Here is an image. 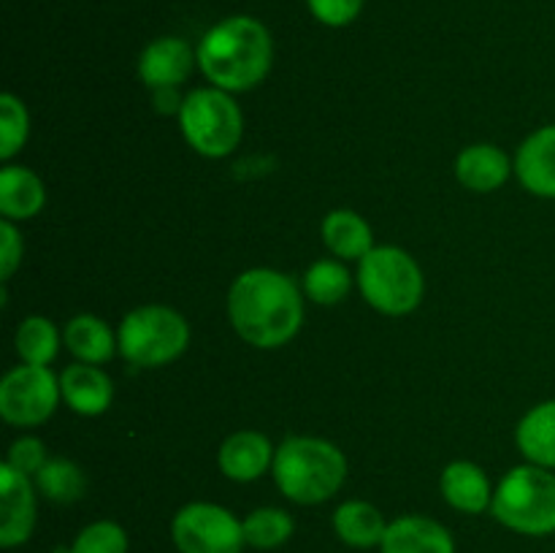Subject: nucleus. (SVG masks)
<instances>
[{
	"instance_id": "dca6fc26",
	"label": "nucleus",
	"mask_w": 555,
	"mask_h": 553,
	"mask_svg": "<svg viewBox=\"0 0 555 553\" xmlns=\"http://www.w3.org/2000/svg\"><path fill=\"white\" fill-rule=\"evenodd\" d=\"M439 488H442L444 502L459 510V513L480 515L491 510L493 504L491 480L472 461H453V464L444 466L442 477H439Z\"/></svg>"
},
{
	"instance_id": "bb28decb",
	"label": "nucleus",
	"mask_w": 555,
	"mask_h": 553,
	"mask_svg": "<svg viewBox=\"0 0 555 553\" xmlns=\"http://www.w3.org/2000/svg\"><path fill=\"white\" fill-rule=\"evenodd\" d=\"M30 136V114L16 95H0V160H11Z\"/></svg>"
},
{
	"instance_id": "20e7f679",
	"label": "nucleus",
	"mask_w": 555,
	"mask_h": 553,
	"mask_svg": "<svg viewBox=\"0 0 555 553\" xmlns=\"http://www.w3.org/2000/svg\"><path fill=\"white\" fill-rule=\"evenodd\" d=\"M491 513L515 535H555V472L537 464L513 466L493 491Z\"/></svg>"
},
{
	"instance_id": "ddd939ff",
	"label": "nucleus",
	"mask_w": 555,
	"mask_h": 553,
	"mask_svg": "<svg viewBox=\"0 0 555 553\" xmlns=\"http://www.w3.org/2000/svg\"><path fill=\"white\" fill-rule=\"evenodd\" d=\"M276 448H271L269 437L260 432L244 428V432L231 434L217 450V464L220 472L233 483H253L263 477L274 464Z\"/></svg>"
},
{
	"instance_id": "7c9ffc66",
	"label": "nucleus",
	"mask_w": 555,
	"mask_h": 553,
	"mask_svg": "<svg viewBox=\"0 0 555 553\" xmlns=\"http://www.w3.org/2000/svg\"><path fill=\"white\" fill-rule=\"evenodd\" d=\"M22 249H25V244H22V236L20 231H16L14 222H0V276H3V280H11L14 271L20 269Z\"/></svg>"
},
{
	"instance_id": "f3484780",
	"label": "nucleus",
	"mask_w": 555,
	"mask_h": 553,
	"mask_svg": "<svg viewBox=\"0 0 555 553\" xmlns=\"http://www.w3.org/2000/svg\"><path fill=\"white\" fill-rule=\"evenodd\" d=\"M43 204H47V188L36 171L25 166H5L0 171V215L3 220H30L43 209Z\"/></svg>"
},
{
	"instance_id": "9d476101",
	"label": "nucleus",
	"mask_w": 555,
	"mask_h": 553,
	"mask_svg": "<svg viewBox=\"0 0 555 553\" xmlns=\"http://www.w3.org/2000/svg\"><path fill=\"white\" fill-rule=\"evenodd\" d=\"M38 491L30 475L3 461L0 466V545L5 551L25 545L36 529Z\"/></svg>"
},
{
	"instance_id": "c85d7f7f",
	"label": "nucleus",
	"mask_w": 555,
	"mask_h": 553,
	"mask_svg": "<svg viewBox=\"0 0 555 553\" xmlns=\"http://www.w3.org/2000/svg\"><path fill=\"white\" fill-rule=\"evenodd\" d=\"M314 20L325 27H347L361 16L366 0H307Z\"/></svg>"
},
{
	"instance_id": "6ab92c4d",
	"label": "nucleus",
	"mask_w": 555,
	"mask_h": 553,
	"mask_svg": "<svg viewBox=\"0 0 555 553\" xmlns=\"http://www.w3.org/2000/svg\"><path fill=\"white\" fill-rule=\"evenodd\" d=\"M388 520L374 504L363 499H347L334 513V531L345 545L366 551V548H379Z\"/></svg>"
},
{
	"instance_id": "f257e3e1",
	"label": "nucleus",
	"mask_w": 555,
	"mask_h": 553,
	"mask_svg": "<svg viewBox=\"0 0 555 553\" xmlns=\"http://www.w3.org/2000/svg\"><path fill=\"white\" fill-rule=\"evenodd\" d=\"M228 318L247 345L274 350L301 331V287L276 269H247L228 291Z\"/></svg>"
},
{
	"instance_id": "4be33fe9",
	"label": "nucleus",
	"mask_w": 555,
	"mask_h": 553,
	"mask_svg": "<svg viewBox=\"0 0 555 553\" xmlns=\"http://www.w3.org/2000/svg\"><path fill=\"white\" fill-rule=\"evenodd\" d=\"M323 242L336 258L361 260L374 249V233L358 211L334 209L323 220Z\"/></svg>"
},
{
	"instance_id": "2f4dec72",
	"label": "nucleus",
	"mask_w": 555,
	"mask_h": 553,
	"mask_svg": "<svg viewBox=\"0 0 555 553\" xmlns=\"http://www.w3.org/2000/svg\"><path fill=\"white\" fill-rule=\"evenodd\" d=\"M152 95H155V108L163 114H179V108H182L184 98L177 95V87H166V90H152Z\"/></svg>"
},
{
	"instance_id": "7ed1b4c3",
	"label": "nucleus",
	"mask_w": 555,
	"mask_h": 553,
	"mask_svg": "<svg viewBox=\"0 0 555 553\" xmlns=\"http://www.w3.org/2000/svg\"><path fill=\"white\" fill-rule=\"evenodd\" d=\"M276 488L296 504H323L347 480V459L320 437H287L271 464Z\"/></svg>"
},
{
	"instance_id": "393cba45",
	"label": "nucleus",
	"mask_w": 555,
	"mask_h": 553,
	"mask_svg": "<svg viewBox=\"0 0 555 553\" xmlns=\"http://www.w3.org/2000/svg\"><path fill=\"white\" fill-rule=\"evenodd\" d=\"M244 526V540L255 551H274L282 548L296 531L291 513L280 507H258L242 520Z\"/></svg>"
},
{
	"instance_id": "f03ea898",
	"label": "nucleus",
	"mask_w": 555,
	"mask_h": 553,
	"mask_svg": "<svg viewBox=\"0 0 555 553\" xmlns=\"http://www.w3.org/2000/svg\"><path fill=\"white\" fill-rule=\"evenodd\" d=\"M198 68L211 87L225 92L255 90L274 63L269 27L247 14L225 16L204 33L195 47Z\"/></svg>"
},
{
	"instance_id": "412c9836",
	"label": "nucleus",
	"mask_w": 555,
	"mask_h": 553,
	"mask_svg": "<svg viewBox=\"0 0 555 553\" xmlns=\"http://www.w3.org/2000/svg\"><path fill=\"white\" fill-rule=\"evenodd\" d=\"M63 342L76 361L95 363V366L106 363L119 347L114 331L98 314H76V318H70L68 325H65Z\"/></svg>"
},
{
	"instance_id": "423d86ee",
	"label": "nucleus",
	"mask_w": 555,
	"mask_h": 553,
	"mask_svg": "<svg viewBox=\"0 0 555 553\" xmlns=\"http://www.w3.org/2000/svg\"><path fill=\"white\" fill-rule=\"evenodd\" d=\"M125 361L141 369H157L177 361L190 345V325L177 309L146 304L122 318L117 331Z\"/></svg>"
},
{
	"instance_id": "9b49d317",
	"label": "nucleus",
	"mask_w": 555,
	"mask_h": 553,
	"mask_svg": "<svg viewBox=\"0 0 555 553\" xmlns=\"http://www.w3.org/2000/svg\"><path fill=\"white\" fill-rule=\"evenodd\" d=\"M198 65V52L179 36H163L146 43L139 57V76L150 90L179 87Z\"/></svg>"
},
{
	"instance_id": "2eb2a0df",
	"label": "nucleus",
	"mask_w": 555,
	"mask_h": 553,
	"mask_svg": "<svg viewBox=\"0 0 555 553\" xmlns=\"http://www.w3.org/2000/svg\"><path fill=\"white\" fill-rule=\"evenodd\" d=\"M60 390L63 399L76 415L95 417L112 407L114 385L112 377L103 372L95 363H70L65 372L60 374Z\"/></svg>"
},
{
	"instance_id": "f8f14e48",
	"label": "nucleus",
	"mask_w": 555,
	"mask_h": 553,
	"mask_svg": "<svg viewBox=\"0 0 555 553\" xmlns=\"http://www.w3.org/2000/svg\"><path fill=\"white\" fill-rule=\"evenodd\" d=\"M379 553H455V537L428 515H399L385 529Z\"/></svg>"
},
{
	"instance_id": "5701e85b",
	"label": "nucleus",
	"mask_w": 555,
	"mask_h": 553,
	"mask_svg": "<svg viewBox=\"0 0 555 553\" xmlns=\"http://www.w3.org/2000/svg\"><path fill=\"white\" fill-rule=\"evenodd\" d=\"M33 483H36V491L54 504H74L87 491L85 470L70 459H49L33 475Z\"/></svg>"
},
{
	"instance_id": "6e6552de",
	"label": "nucleus",
	"mask_w": 555,
	"mask_h": 553,
	"mask_svg": "<svg viewBox=\"0 0 555 553\" xmlns=\"http://www.w3.org/2000/svg\"><path fill=\"white\" fill-rule=\"evenodd\" d=\"M171 540L179 553H242L247 548L242 520L215 502L184 504L171 520Z\"/></svg>"
},
{
	"instance_id": "1a4fd4ad",
	"label": "nucleus",
	"mask_w": 555,
	"mask_h": 553,
	"mask_svg": "<svg viewBox=\"0 0 555 553\" xmlns=\"http://www.w3.org/2000/svg\"><path fill=\"white\" fill-rule=\"evenodd\" d=\"M63 390L49 366L20 363L0 380V415L11 426H41L57 410Z\"/></svg>"
},
{
	"instance_id": "39448f33",
	"label": "nucleus",
	"mask_w": 555,
	"mask_h": 553,
	"mask_svg": "<svg viewBox=\"0 0 555 553\" xmlns=\"http://www.w3.org/2000/svg\"><path fill=\"white\" fill-rule=\"evenodd\" d=\"M358 287L377 312L404 318L421 304L426 282L417 260L401 247H374L358 260Z\"/></svg>"
},
{
	"instance_id": "a211bd4d",
	"label": "nucleus",
	"mask_w": 555,
	"mask_h": 553,
	"mask_svg": "<svg viewBox=\"0 0 555 553\" xmlns=\"http://www.w3.org/2000/svg\"><path fill=\"white\" fill-rule=\"evenodd\" d=\"M509 157L493 144H472L455 157V177L466 190L493 193L509 179Z\"/></svg>"
},
{
	"instance_id": "b1692460",
	"label": "nucleus",
	"mask_w": 555,
	"mask_h": 553,
	"mask_svg": "<svg viewBox=\"0 0 555 553\" xmlns=\"http://www.w3.org/2000/svg\"><path fill=\"white\" fill-rule=\"evenodd\" d=\"M16 356L33 366H49L60 352V331L57 325L41 314H30L20 323L14 334Z\"/></svg>"
},
{
	"instance_id": "0eeeda50",
	"label": "nucleus",
	"mask_w": 555,
	"mask_h": 553,
	"mask_svg": "<svg viewBox=\"0 0 555 553\" xmlns=\"http://www.w3.org/2000/svg\"><path fill=\"white\" fill-rule=\"evenodd\" d=\"M179 125L198 155L225 157L238 146L244 133V117L231 92L220 87H198L184 95L179 108Z\"/></svg>"
},
{
	"instance_id": "cd10ccee",
	"label": "nucleus",
	"mask_w": 555,
	"mask_h": 553,
	"mask_svg": "<svg viewBox=\"0 0 555 553\" xmlns=\"http://www.w3.org/2000/svg\"><path fill=\"white\" fill-rule=\"evenodd\" d=\"M128 531L117 520H92L70 542L68 553H128Z\"/></svg>"
},
{
	"instance_id": "c756f323",
	"label": "nucleus",
	"mask_w": 555,
	"mask_h": 553,
	"mask_svg": "<svg viewBox=\"0 0 555 553\" xmlns=\"http://www.w3.org/2000/svg\"><path fill=\"white\" fill-rule=\"evenodd\" d=\"M47 445L38 437H20L11 442L9 455H5V464L14 466V470L25 472V475H36L43 464H47Z\"/></svg>"
},
{
	"instance_id": "a878e982",
	"label": "nucleus",
	"mask_w": 555,
	"mask_h": 553,
	"mask_svg": "<svg viewBox=\"0 0 555 553\" xmlns=\"http://www.w3.org/2000/svg\"><path fill=\"white\" fill-rule=\"evenodd\" d=\"M350 271L339 260H318V263L309 266L307 276H304V293L314 304H325V307L339 304L350 293Z\"/></svg>"
},
{
	"instance_id": "4468645a",
	"label": "nucleus",
	"mask_w": 555,
	"mask_h": 553,
	"mask_svg": "<svg viewBox=\"0 0 555 553\" xmlns=\"http://www.w3.org/2000/svg\"><path fill=\"white\" fill-rule=\"evenodd\" d=\"M515 177L540 198H555V123L542 125L518 146Z\"/></svg>"
},
{
	"instance_id": "aec40b11",
	"label": "nucleus",
	"mask_w": 555,
	"mask_h": 553,
	"mask_svg": "<svg viewBox=\"0 0 555 553\" xmlns=\"http://www.w3.org/2000/svg\"><path fill=\"white\" fill-rule=\"evenodd\" d=\"M515 442L529 464L555 470V399L531 407L515 428Z\"/></svg>"
}]
</instances>
